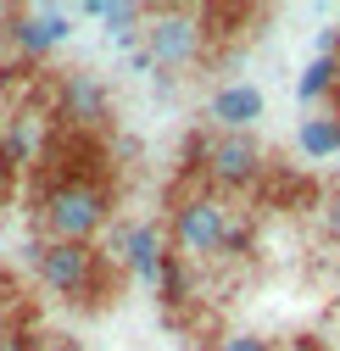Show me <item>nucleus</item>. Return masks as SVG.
<instances>
[{"mask_svg":"<svg viewBox=\"0 0 340 351\" xmlns=\"http://www.w3.org/2000/svg\"><path fill=\"white\" fill-rule=\"evenodd\" d=\"M112 223V184L101 173H62L39 195V234L45 240H73L95 245V234Z\"/></svg>","mask_w":340,"mask_h":351,"instance_id":"1","label":"nucleus"},{"mask_svg":"<svg viewBox=\"0 0 340 351\" xmlns=\"http://www.w3.org/2000/svg\"><path fill=\"white\" fill-rule=\"evenodd\" d=\"M229 229H234V206L218 190H184L173 201V217H167V240H173V256H184L190 268L201 262H223L229 251Z\"/></svg>","mask_w":340,"mask_h":351,"instance_id":"2","label":"nucleus"},{"mask_svg":"<svg viewBox=\"0 0 340 351\" xmlns=\"http://www.w3.org/2000/svg\"><path fill=\"white\" fill-rule=\"evenodd\" d=\"M34 274L56 301H73V306H90L101 301L106 279H112V262L101 245H73V240H39L34 245Z\"/></svg>","mask_w":340,"mask_h":351,"instance_id":"3","label":"nucleus"},{"mask_svg":"<svg viewBox=\"0 0 340 351\" xmlns=\"http://www.w3.org/2000/svg\"><path fill=\"white\" fill-rule=\"evenodd\" d=\"M51 117L67 128V134H101L112 123V90L95 67H67L56 84H51Z\"/></svg>","mask_w":340,"mask_h":351,"instance_id":"4","label":"nucleus"},{"mask_svg":"<svg viewBox=\"0 0 340 351\" xmlns=\"http://www.w3.org/2000/svg\"><path fill=\"white\" fill-rule=\"evenodd\" d=\"M145 51L162 73H184L206 56V17L195 6H151L145 23Z\"/></svg>","mask_w":340,"mask_h":351,"instance_id":"5","label":"nucleus"},{"mask_svg":"<svg viewBox=\"0 0 340 351\" xmlns=\"http://www.w3.org/2000/svg\"><path fill=\"white\" fill-rule=\"evenodd\" d=\"M268 173V151L257 134H212L206 162H201V184L218 190V195H245L257 190Z\"/></svg>","mask_w":340,"mask_h":351,"instance_id":"6","label":"nucleus"},{"mask_svg":"<svg viewBox=\"0 0 340 351\" xmlns=\"http://www.w3.org/2000/svg\"><path fill=\"white\" fill-rule=\"evenodd\" d=\"M51 156V117L34 101L0 112V184L28 179V173Z\"/></svg>","mask_w":340,"mask_h":351,"instance_id":"7","label":"nucleus"},{"mask_svg":"<svg viewBox=\"0 0 340 351\" xmlns=\"http://www.w3.org/2000/svg\"><path fill=\"white\" fill-rule=\"evenodd\" d=\"M117 262H123V274H129L134 285L156 290L162 268H167V256H173V240H167V223L162 217H134V223H117Z\"/></svg>","mask_w":340,"mask_h":351,"instance_id":"8","label":"nucleus"},{"mask_svg":"<svg viewBox=\"0 0 340 351\" xmlns=\"http://www.w3.org/2000/svg\"><path fill=\"white\" fill-rule=\"evenodd\" d=\"M73 23L78 17L67 6H12V51L23 62H45L78 34Z\"/></svg>","mask_w":340,"mask_h":351,"instance_id":"9","label":"nucleus"},{"mask_svg":"<svg viewBox=\"0 0 340 351\" xmlns=\"http://www.w3.org/2000/svg\"><path fill=\"white\" fill-rule=\"evenodd\" d=\"M268 117V95L257 84H218V90L206 95V128H218V134H257V123Z\"/></svg>","mask_w":340,"mask_h":351,"instance_id":"10","label":"nucleus"},{"mask_svg":"<svg viewBox=\"0 0 340 351\" xmlns=\"http://www.w3.org/2000/svg\"><path fill=\"white\" fill-rule=\"evenodd\" d=\"M145 23H151V6H145V0H123V6H106L101 34H106V45H112V51L134 56V51L145 45Z\"/></svg>","mask_w":340,"mask_h":351,"instance_id":"11","label":"nucleus"},{"mask_svg":"<svg viewBox=\"0 0 340 351\" xmlns=\"http://www.w3.org/2000/svg\"><path fill=\"white\" fill-rule=\"evenodd\" d=\"M295 151H302L307 162H329V156H340V112L302 117V123H295Z\"/></svg>","mask_w":340,"mask_h":351,"instance_id":"12","label":"nucleus"},{"mask_svg":"<svg viewBox=\"0 0 340 351\" xmlns=\"http://www.w3.org/2000/svg\"><path fill=\"white\" fill-rule=\"evenodd\" d=\"M335 90H340V56H313L302 67V78H295V101H302V106H318Z\"/></svg>","mask_w":340,"mask_h":351,"instance_id":"13","label":"nucleus"},{"mask_svg":"<svg viewBox=\"0 0 340 351\" xmlns=\"http://www.w3.org/2000/svg\"><path fill=\"white\" fill-rule=\"evenodd\" d=\"M190 290H195V268L184 256H167V268H162V279H156V301L162 306H190Z\"/></svg>","mask_w":340,"mask_h":351,"instance_id":"14","label":"nucleus"},{"mask_svg":"<svg viewBox=\"0 0 340 351\" xmlns=\"http://www.w3.org/2000/svg\"><path fill=\"white\" fill-rule=\"evenodd\" d=\"M318 234H324V240H335V245H340V190H335V195H324V201H318Z\"/></svg>","mask_w":340,"mask_h":351,"instance_id":"15","label":"nucleus"},{"mask_svg":"<svg viewBox=\"0 0 340 351\" xmlns=\"http://www.w3.org/2000/svg\"><path fill=\"white\" fill-rule=\"evenodd\" d=\"M218 351H274V340L245 335V329H240V335H223V340H218Z\"/></svg>","mask_w":340,"mask_h":351,"instance_id":"16","label":"nucleus"},{"mask_svg":"<svg viewBox=\"0 0 340 351\" xmlns=\"http://www.w3.org/2000/svg\"><path fill=\"white\" fill-rule=\"evenodd\" d=\"M0 351H39V340H34L28 329L12 324V329H0Z\"/></svg>","mask_w":340,"mask_h":351,"instance_id":"17","label":"nucleus"},{"mask_svg":"<svg viewBox=\"0 0 340 351\" xmlns=\"http://www.w3.org/2000/svg\"><path fill=\"white\" fill-rule=\"evenodd\" d=\"M123 67H129V73H151V78H156V56H151L145 45H140L134 56H123Z\"/></svg>","mask_w":340,"mask_h":351,"instance_id":"18","label":"nucleus"},{"mask_svg":"<svg viewBox=\"0 0 340 351\" xmlns=\"http://www.w3.org/2000/svg\"><path fill=\"white\" fill-rule=\"evenodd\" d=\"M39 351H90V346H78V340H67V335H51V340H39Z\"/></svg>","mask_w":340,"mask_h":351,"instance_id":"19","label":"nucleus"},{"mask_svg":"<svg viewBox=\"0 0 340 351\" xmlns=\"http://www.w3.org/2000/svg\"><path fill=\"white\" fill-rule=\"evenodd\" d=\"M12 51V6H0V56Z\"/></svg>","mask_w":340,"mask_h":351,"instance_id":"20","label":"nucleus"},{"mask_svg":"<svg viewBox=\"0 0 340 351\" xmlns=\"http://www.w3.org/2000/svg\"><path fill=\"white\" fill-rule=\"evenodd\" d=\"M335 28H340V17H335Z\"/></svg>","mask_w":340,"mask_h":351,"instance_id":"21","label":"nucleus"}]
</instances>
